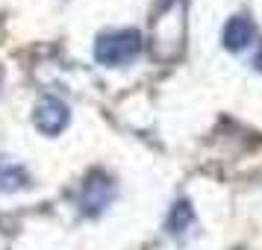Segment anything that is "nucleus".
Masks as SVG:
<instances>
[{
	"mask_svg": "<svg viewBox=\"0 0 262 250\" xmlns=\"http://www.w3.org/2000/svg\"><path fill=\"white\" fill-rule=\"evenodd\" d=\"M142 50V36L136 30H124V33H109L95 44V59L100 65H124L139 56Z\"/></svg>",
	"mask_w": 262,
	"mask_h": 250,
	"instance_id": "nucleus-1",
	"label": "nucleus"
},
{
	"mask_svg": "<svg viewBox=\"0 0 262 250\" xmlns=\"http://www.w3.org/2000/svg\"><path fill=\"white\" fill-rule=\"evenodd\" d=\"M112 197V183L106 177H92L85 183V194H83V206L85 212H97V209H103Z\"/></svg>",
	"mask_w": 262,
	"mask_h": 250,
	"instance_id": "nucleus-4",
	"label": "nucleus"
},
{
	"mask_svg": "<svg viewBox=\"0 0 262 250\" xmlns=\"http://www.w3.org/2000/svg\"><path fill=\"white\" fill-rule=\"evenodd\" d=\"M27 183V174L18 165H9V162H0V191H15Z\"/></svg>",
	"mask_w": 262,
	"mask_h": 250,
	"instance_id": "nucleus-5",
	"label": "nucleus"
},
{
	"mask_svg": "<svg viewBox=\"0 0 262 250\" xmlns=\"http://www.w3.org/2000/svg\"><path fill=\"white\" fill-rule=\"evenodd\" d=\"M256 68H259V71H262V53H259V56H256Z\"/></svg>",
	"mask_w": 262,
	"mask_h": 250,
	"instance_id": "nucleus-7",
	"label": "nucleus"
},
{
	"mask_svg": "<svg viewBox=\"0 0 262 250\" xmlns=\"http://www.w3.org/2000/svg\"><path fill=\"white\" fill-rule=\"evenodd\" d=\"M68 121H71V112L68 106L56 100V97H45L41 103L36 106V127L41 132H48V135H56L68 127Z\"/></svg>",
	"mask_w": 262,
	"mask_h": 250,
	"instance_id": "nucleus-2",
	"label": "nucleus"
},
{
	"mask_svg": "<svg viewBox=\"0 0 262 250\" xmlns=\"http://www.w3.org/2000/svg\"><path fill=\"white\" fill-rule=\"evenodd\" d=\"M253 33H256V27H253L250 18H245V15L233 18V21L224 27V44H227V50H245L250 41H253Z\"/></svg>",
	"mask_w": 262,
	"mask_h": 250,
	"instance_id": "nucleus-3",
	"label": "nucleus"
},
{
	"mask_svg": "<svg viewBox=\"0 0 262 250\" xmlns=\"http://www.w3.org/2000/svg\"><path fill=\"white\" fill-rule=\"evenodd\" d=\"M189 224H191V206L186 200H180L177 206L171 209V215H168V230H171V233H183Z\"/></svg>",
	"mask_w": 262,
	"mask_h": 250,
	"instance_id": "nucleus-6",
	"label": "nucleus"
}]
</instances>
